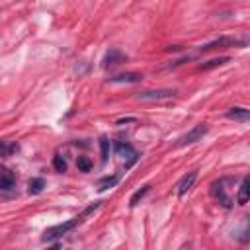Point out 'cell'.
<instances>
[{"mask_svg": "<svg viewBox=\"0 0 250 250\" xmlns=\"http://www.w3.org/2000/svg\"><path fill=\"white\" fill-rule=\"evenodd\" d=\"M117 182H119V174H113V176H105V178H102V180L98 182V189H100V191H105V189L113 188Z\"/></svg>", "mask_w": 250, "mask_h": 250, "instance_id": "cell-15", "label": "cell"}, {"mask_svg": "<svg viewBox=\"0 0 250 250\" xmlns=\"http://www.w3.org/2000/svg\"><path fill=\"white\" fill-rule=\"evenodd\" d=\"M125 61H127V57H125L119 49H109V51L105 53L104 61H102V66H104V68H111V66H117V64L125 62Z\"/></svg>", "mask_w": 250, "mask_h": 250, "instance_id": "cell-7", "label": "cell"}, {"mask_svg": "<svg viewBox=\"0 0 250 250\" xmlns=\"http://www.w3.org/2000/svg\"><path fill=\"white\" fill-rule=\"evenodd\" d=\"M230 61V57H217V59H211L203 64H199V70H211V68H217V66H223Z\"/></svg>", "mask_w": 250, "mask_h": 250, "instance_id": "cell-13", "label": "cell"}, {"mask_svg": "<svg viewBox=\"0 0 250 250\" xmlns=\"http://www.w3.org/2000/svg\"><path fill=\"white\" fill-rule=\"evenodd\" d=\"M250 201V176H246L242 182H240V188L236 191V203L238 205H244Z\"/></svg>", "mask_w": 250, "mask_h": 250, "instance_id": "cell-10", "label": "cell"}, {"mask_svg": "<svg viewBox=\"0 0 250 250\" xmlns=\"http://www.w3.org/2000/svg\"><path fill=\"white\" fill-rule=\"evenodd\" d=\"M207 131H209V127H207L205 123H199V125L191 127V129H189L186 135H182V137H180V141H178V145H180V146H186V145H193V143L201 141V139L207 135Z\"/></svg>", "mask_w": 250, "mask_h": 250, "instance_id": "cell-3", "label": "cell"}, {"mask_svg": "<svg viewBox=\"0 0 250 250\" xmlns=\"http://www.w3.org/2000/svg\"><path fill=\"white\" fill-rule=\"evenodd\" d=\"M225 184H227V178L215 182L213 188H211V191H213V195L219 199V203H221L223 207H230V205H232V199L227 195V188H225Z\"/></svg>", "mask_w": 250, "mask_h": 250, "instance_id": "cell-6", "label": "cell"}, {"mask_svg": "<svg viewBox=\"0 0 250 250\" xmlns=\"http://www.w3.org/2000/svg\"><path fill=\"white\" fill-rule=\"evenodd\" d=\"M14 150H18V145H16V143H8V141H4L2 146H0V154H2L4 158L10 156V152H14Z\"/></svg>", "mask_w": 250, "mask_h": 250, "instance_id": "cell-19", "label": "cell"}, {"mask_svg": "<svg viewBox=\"0 0 250 250\" xmlns=\"http://www.w3.org/2000/svg\"><path fill=\"white\" fill-rule=\"evenodd\" d=\"M227 119L238 121V123H246V121H250V109L234 105V107H230V109L227 111Z\"/></svg>", "mask_w": 250, "mask_h": 250, "instance_id": "cell-9", "label": "cell"}, {"mask_svg": "<svg viewBox=\"0 0 250 250\" xmlns=\"http://www.w3.org/2000/svg\"><path fill=\"white\" fill-rule=\"evenodd\" d=\"M115 150H117V154H119V156L127 158V162H125V168H129L131 164H135V162H137V156H139V154H137V150L133 148V145L119 141V143H115Z\"/></svg>", "mask_w": 250, "mask_h": 250, "instance_id": "cell-5", "label": "cell"}, {"mask_svg": "<svg viewBox=\"0 0 250 250\" xmlns=\"http://www.w3.org/2000/svg\"><path fill=\"white\" fill-rule=\"evenodd\" d=\"M12 188H16V176H14L10 170L2 168V174H0V189L10 191Z\"/></svg>", "mask_w": 250, "mask_h": 250, "instance_id": "cell-11", "label": "cell"}, {"mask_svg": "<svg viewBox=\"0 0 250 250\" xmlns=\"http://www.w3.org/2000/svg\"><path fill=\"white\" fill-rule=\"evenodd\" d=\"M47 250H61V246H59V244H55V246H51V248H47Z\"/></svg>", "mask_w": 250, "mask_h": 250, "instance_id": "cell-22", "label": "cell"}, {"mask_svg": "<svg viewBox=\"0 0 250 250\" xmlns=\"http://www.w3.org/2000/svg\"><path fill=\"white\" fill-rule=\"evenodd\" d=\"M100 150H102V164H105L107 156H109V141H107V137H100Z\"/></svg>", "mask_w": 250, "mask_h": 250, "instance_id": "cell-17", "label": "cell"}, {"mask_svg": "<svg viewBox=\"0 0 250 250\" xmlns=\"http://www.w3.org/2000/svg\"><path fill=\"white\" fill-rule=\"evenodd\" d=\"M250 43V37L248 35H242V37H232V35H227V37H219V39H213L205 45L199 47V51H213V49H227V47H244Z\"/></svg>", "mask_w": 250, "mask_h": 250, "instance_id": "cell-1", "label": "cell"}, {"mask_svg": "<svg viewBox=\"0 0 250 250\" xmlns=\"http://www.w3.org/2000/svg\"><path fill=\"white\" fill-rule=\"evenodd\" d=\"M131 121H137L135 117H123V119H117V125H125V123H131Z\"/></svg>", "mask_w": 250, "mask_h": 250, "instance_id": "cell-21", "label": "cell"}, {"mask_svg": "<svg viewBox=\"0 0 250 250\" xmlns=\"http://www.w3.org/2000/svg\"><path fill=\"white\" fill-rule=\"evenodd\" d=\"M174 96V90H166V88H160V90H146V92H139L137 94V100L139 102H160V100H168Z\"/></svg>", "mask_w": 250, "mask_h": 250, "instance_id": "cell-4", "label": "cell"}, {"mask_svg": "<svg viewBox=\"0 0 250 250\" xmlns=\"http://www.w3.org/2000/svg\"><path fill=\"white\" fill-rule=\"evenodd\" d=\"M76 166H78L80 172H90V168H92V160H90L88 156H78Z\"/></svg>", "mask_w": 250, "mask_h": 250, "instance_id": "cell-18", "label": "cell"}, {"mask_svg": "<svg viewBox=\"0 0 250 250\" xmlns=\"http://www.w3.org/2000/svg\"><path fill=\"white\" fill-rule=\"evenodd\" d=\"M80 219H82V217H76V219H70V221H66V223H61V225H53V227H49V229L43 232L41 240H43V242H49V240L61 238L62 234H66L68 230H72V229L80 223Z\"/></svg>", "mask_w": 250, "mask_h": 250, "instance_id": "cell-2", "label": "cell"}, {"mask_svg": "<svg viewBox=\"0 0 250 250\" xmlns=\"http://www.w3.org/2000/svg\"><path fill=\"white\" fill-rule=\"evenodd\" d=\"M43 188H45V180H43V178H31V180L27 182V191H29L31 195L41 193Z\"/></svg>", "mask_w": 250, "mask_h": 250, "instance_id": "cell-14", "label": "cell"}, {"mask_svg": "<svg viewBox=\"0 0 250 250\" xmlns=\"http://www.w3.org/2000/svg\"><path fill=\"white\" fill-rule=\"evenodd\" d=\"M141 80H143V74L139 72H123L109 78V82H141Z\"/></svg>", "mask_w": 250, "mask_h": 250, "instance_id": "cell-12", "label": "cell"}, {"mask_svg": "<svg viewBox=\"0 0 250 250\" xmlns=\"http://www.w3.org/2000/svg\"><path fill=\"white\" fill-rule=\"evenodd\" d=\"M148 189H150V186H148V184H146V186H143L141 189H137V191L131 195V199H129V205H131V207H137V205H139V201H143V197L148 193Z\"/></svg>", "mask_w": 250, "mask_h": 250, "instance_id": "cell-16", "label": "cell"}, {"mask_svg": "<svg viewBox=\"0 0 250 250\" xmlns=\"http://www.w3.org/2000/svg\"><path fill=\"white\" fill-rule=\"evenodd\" d=\"M53 166H55L57 172H66V160H64L61 154L53 156Z\"/></svg>", "mask_w": 250, "mask_h": 250, "instance_id": "cell-20", "label": "cell"}, {"mask_svg": "<svg viewBox=\"0 0 250 250\" xmlns=\"http://www.w3.org/2000/svg\"><path fill=\"white\" fill-rule=\"evenodd\" d=\"M195 180H197V170H191V172H188L180 182H178V195L180 197H184L191 188H193V184H195Z\"/></svg>", "mask_w": 250, "mask_h": 250, "instance_id": "cell-8", "label": "cell"}]
</instances>
